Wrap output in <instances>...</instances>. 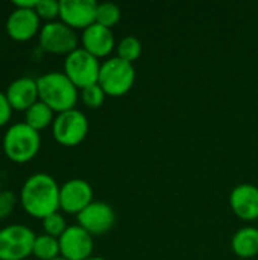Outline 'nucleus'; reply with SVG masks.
<instances>
[{"mask_svg": "<svg viewBox=\"0 0 258 260\" xmlns=\"http://www.w3.org/2000/svg\"><path fill=\"white\" fill-rule=\"evenodd\" d=\"M231 248L242 259H252L258 254V229L243 227L236 232L231 241Z\"/></svg>", "mask_w": 258, "mask_h": 260, "instance_id": "obj_17", "label": "nucleus"}, {"mask_svg": "<svg viewBox=\"0 0 258 260\" xmlns=\"http://www.w3.org/2000/svg\"><path fill=\"white\" fill-rule=\"evenodd\" d=\"M135 82V69L134 64L113 56L100 64L99 72V85L105 94L117 98L126 94Z\"/></svg>", "mask_w": 258, "mask_h": 260, "instance_id": "obj_4", "label": "nucleus"}, {"mask_svg": "<svg viewBox=\"0 0 258 260\" xmlns=\"http://www.w3.org/2000/svg\"><path fill=\"white\" fill-rule=\"evenodd\" d=\"M140 55H141V43L134 35H128L122 38L120 43L117 44V56L131 64H134V61H137Z\"/></svg>", "mask_w": 258, "mask_h": 260, "instance_id": "obj_21", "label": "nucleus"}, {"mask_svg": "<svg viewBox=\"0 0 258 260\" xmlns=\"http://www.w3.org/2000/svg\"><path fill=\"white\" fill-rule=\"evenodd\" d=\"M41 18L35 9H20L15 8L6 20V32L11 40L24 43L32 40L40 29Z\"/></svg>", "mask_w": 258, "mask_h": 260, "instance_id": "obj_13", "label": "nucleus"}, {"mask_svg": "<svg viewBox=\"0 0 258 260\" xmlns=\"http://www.w3.org/2000/svg\"><path fill=\"white\" fill-rule=\"evenodd\" d=\"M43 229H44V235L59 239L62 236V233L67 230V224H65L64 216L61 213L55 212L43 219Z\"/></svg>", "mask_w": 258, "mask_h": 260, "instance_id": "obj_22", "label": "nucleus"}, {"mask_svg": "<svg viewBox=\"0 0 258 260\" xmlns=\"http://www.w3.org/2000/svg\"><path fill=\"white\" fill-rule=\"evenodd\" d=\"M14 6L20 8V9H35L36 0H15Z\"/></svg>", "mask_w": 258, "mask_h": 260, "instance_id": "obj_27", "label": "nucleus"}, {"mask_svg": "<svg viewBox=\"0 0 258 260\" xmlns=\"http://www.w3.org/2000/svg\"><path fill=\"white\" fill-rule=\"evenodd\" d=\"M105 96L106 94L99 84H94L81 90V99L84 105L88 108H99L105 102Z\"/></svg>", "mask_w": 258, "mask_h": 260, "instance_id": "obj_23", "label": "nucleus"}, {"mask_svg": "<svg viewBox=\"0 0 258 260\" xmlns=\"http://www.w3.org/2000/svg\"><path fill=\"white\" fill-rule=\"evenodd\" d=\"M33 232L21 224H11L0 230V260H27L33 251Z\"/></svg>", "mask_w": 258, "mask_h": 260, "instance_id": "obj_5", "label": "nucleus"}, {"mask_svg": "<svg viewBox=\"0 0 258 260\" xmlns=\"http://www.w3.org/2000/svg\"><path fill=\"white\" fill-rule=\"evenodd\" d=\"M6 98L15 111H27L33 104L40 101L36 79L29 76L18 78L8 85Z\"/></svg>", "mask_w": 258, "mask_h": 260, "instance_id": "obj_16", "label": "nucleus"}, {"mask_svg": "<svg viewBox=\"0 0 258 260\" xmlns=\"http://www.w3.org/2000/svg\"><path fill=\"white\" fill-rule=\"evenodd\" d=\"M40 101L55 113L73 110L78 102V88L64 72H49L36 79Z\"/></svg>", "mask_w": 258, "mask_h": 260, "instance_id": "obj_2", "label": "nucleus"}, {"mask_svg": "<svg viewBox=\"0 0 258 260\" xmlns=\"http://www.w3.org/2000/svg\"><path fill=\"white\" fill-rule=\"evenodd\" d=\"M122 12L120 8L116 3H99L97 5V12H96V23L111 29L113 26H116L120 21Z\"/></svg>", "mask_w": 258, "mask_h": 260, "instance_id": "obj_20", "label": "nucleus"}, {"mask_svg": "<svg viewBox=\"0 0 258 260\" xmlns=\"http://www.w3.org/2000/svg\"><path fill=\"white\" fill-rule=\"evenodd\" d=\"M12 107L6 98V93L0 91V128L8 125V122L11 120V116H12Z\"/></svg>", "mask_w": 258, "mask_h": 260, "instance_id": "obj_26", "label": "nucleus"}, {"mask_svg": "<svg viewBox=\"0 0 258 260\" xmlns=\"http://www.w3.org/2000/svg\"><path fill=\"white\" fill-rule=\"evenodd\" d=\"M17 204V197L12 190H0V219L8 218Z\"/></svg>", "mask_w": 258, "mask_h": 260, "instance_id": "obj_25", "label": "nucleus"}, {"mask_svg": "<svg viewBox=\"0 0 258 260\" xmlns=\"http://www.w3.org/2000/svg\"><path fill=\"white\" fill-rule=\"evenodd\" d=\"M116 222L114 210L109 204L93 201L78 215V225L87 230L91 236L108 233Z\"/></svg>", "mask_w": 258, "mask_h": 260, "instance_id": "obj_12", "label": "nucleus"}, {"mask_svg": "<svg viewBox=\"0 0 258 260\" xmlns=\"http://www.w3.org/2000/svg\"><path fill=\"white\" fill-rule=\"evenodd\" d=\"M53 139L62 146H76L88 134V119L79 110H68L56 114L52 125Z\"/></svg>", "mask_w": 258, "mask_h": 260, "instance_id": "obj_7", "label": "nucleus"}, {"mask_svg": "<svg viewBox=\"0 0 258 260\" xmlns=\"http://www.w3.org/2000/svg\"><path fill=\"white\" fill-rule=\"evenodd\" d=\"M53 113L55 111L50 107H47L44 102L38 101L27 111H24V123L40 133L41 129L53 125V120H55Z\"/></svg>", "mask_w": 258, "mask_h": 260, "instance_id": "obj_18", "label": "nucleus"}, {"mask_svg": "<svg viewBox=\"0 0 258 260\" xmlns=\"http://www.w3.org/2000/svg\"><path fill=\"white\" fill-rule=\"evenodd\" d=\"M27 260H29V259H27Z\"/></svg>", "mask_w": 258, "mask_h": 260, "instance_id": "obj_30", "label": "nucleus"}, {"mask_svg": "<svg viewBox=\"0 0 258 260\" xmlns=\"http://www.w3.org/2000/svg\"><path fill=\"white\" fill-rule=\"evenodd\" d=\"M53 260H68V259H65V257H62V256H58L56 259H53Z\"/></svg>", "mask_w": 258, "mask_h": 260, "instance_id": "obj_29", "label": "nucleus"}, {"mask_svg": "<svg viewBox=\"0 0 258 260\" xmlns=\"http://www.w3.org/2000/svg\"><path fill=\"white\" fill-rule=\"evenodd\" d=\"M81 43H82V49H85L88 53H91L97 59L108 56L113 52L114 44H116L111 29L99 23H94L90 27L84 29L81 35Z\"/></svg>", "mask_w": 258, "mask_h": 260, "instance_id": "obj_15", "label": "nucleus"}, {"mask_svg": "<svg viewBox=\"0 0 258 260\" xmlns=\"http://www.w3.org/2000/svg\"><path fill=\"white\" fill-rule=\"evenodd\" d=\"M59 241L61 256L68 260H87L93 254V236L81 225H68Z\"/></svg>", "mask_w": 258, "mask_h": 260, "instance_id": "obj_10", "label": "nucleus"}, {"mask_svg": "<svg viewBox=\"0 0 258 260\" xmlns=\"http://www.w3.org/2000/svg\"><path fill=\"white\" fill-rule=\"evenodd\" d=\"M78 43L75 29L62 21H49L40 30V46L47 53L67 56L78 49Z\"/></svg>", "mask_w": 258, "mask_h": 260, "instance_id": "obj_8", "label": "nucleus"}, {"mask_svg": "<svg viewBox=\"0 0 258 260\" xmlns=\"http://www.w3.org/2000/svg\"><path fill=\"white\" fill-rule=\"evenodd\" d=\"M32 256L38 260H53L61 256L59 251V241L49 235H40L35 238Z\"/></svg>", "mask_w": 258, "mask_h": 260, "instance_id": "obj_19", "label": "nucleus"}, {"mask_svg": "<svg viewBox=\"0 0 258 260\" xmlns=\"http://www.w3.org/2000/svg\"><path fill=\"white\" fill-rule=\"evenodd\" d=\"M93 203V189L90 183L81 178L65 181L59 189V209L70 215H79Z\"/></svg>", "mask_w": 258, "mask_h": 260, "instance_id": "obj_9", "label": "nucleus"}, {"mask_svg": "<svg viewBox=\"0 0 258 260\" xmlns=\"http://www.w3.org/2000/svg\"><path fill=\"white\" fill-rule=\"evenodd\" d=\"M35 12L40 18H44L49 21H55L56 17H59V2L56 0H36Z\"/></svg>", "mask_w": 258, "mask_h": 260, "instance_id": "obj_24", "label": "nucleus"}, {"mask_svg": "<svg viewBox=\"0 0 258 260\" xmlns=\"http://www.w3.org/2000/svg\"><path fill=\"white\" fill-rule=\"evenodd\" d=\"M97 3L94 0H61L59 18L71 29H87L96 23Z\"/></svg>", "mask_w": 258, "mask_h": 260, "instance_id": "obj_11", "label": "nucleus"}, {"mask_svg": "<svg viewBox=\"0 0 258 260\" xmlns=\"http://www.w3.org/2000/svg\"><path fill=\"white\" fill-rule=\"evenodd\" d=\"M100 64L96 56L85 49H76L65 56L64 73L76 85V88H87L99 82Z\"/></svg>", "mask_w": 258, "mask_h": 260, "instance_id": "obj_6", "label": "nucleus"}, {"mask_svg": "<svg viewBox=\"0 0 258 260\" xmlns=\"http://www.w3.org/2000/svg\"><path fill=\"white\" fill-rule=\"evenodd\" d=\"M87 260H106V259H103V257H99V256H91L90 259H87Z\"/></svg>", "mask_w": 258, "mask_h": 260, "instance_id": "obj_28", "label": "nucleus"}, {"mask_svg": "<svg viewBox=\"0 0 258 260\" xmlns=\"http://www.w3.org/2000/svg\"><path fill=\"white\" fill-rule=\"evenodd\" d=\"M2 146L5 155L11 161L24 165L36 157L41 146V137L38 131L21 122L8 128L3 136Z\"/></svg>", "mask_w": 258, "mask_h": 260, "instance_id": "obj_3", "label": "nucleus"}, {"mask_svg": "<svg viewBox=\"0 0 258 260\" xmlns=\"http://www.w3.org/2000/svg\"><path fill=\"white\" fill-rule=\"evenodd\" d=\"M231 210L237 218L246 222L258 219V187L249 183L239 184L230 195Z\"/></svg>", "mask_w": 258, "mask_h": 260, "instance_id": "obj_14", "label": "nucleus"}, {"mask_svg": "<svg viewBox=\"0 0 258 260\" xmlns=\"http://www.w3.org/2000/svg\"><path fill=\"white\" fill-rule=\"evenodd\" d=\"M59 186L49 174H33L20 192V203L24 212L33 218L44 219L59 209Z\"/></svg>", "mask_w": 258, "mask_h": 260, "instance_id": "obj_1", "label": "nucleus"}]
</instances>
